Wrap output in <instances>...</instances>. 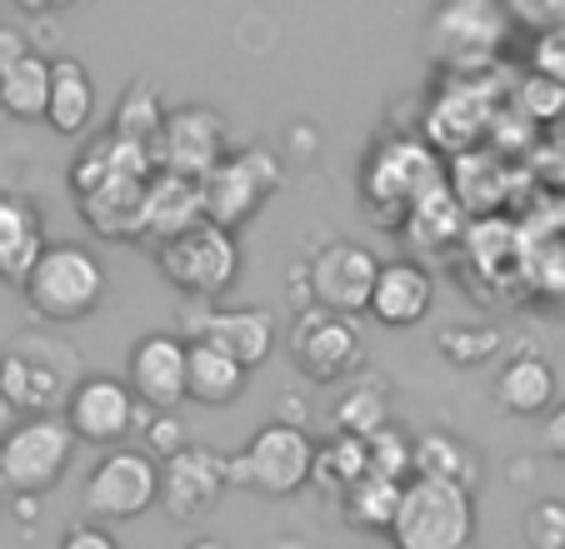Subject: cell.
Masks as SVG:
<instances>
[{
	"mask_svg": "<svg viewBox=\"0 0 565 549\" xmlns=\"http://www.w3.org/2000/svg\"><path fill=\"white\" fill-rule=\"evenodd\" d=\"M385 539H391V549H470V539H476V489L411 475L401 485Z\"/></svg>",
	"mask_w": 565,
	"mask_h": 549,
	"instance_id": "obj_1",
	"label": "cell"
},
{
	"mask_svg": "<svg viewBox=\"0 0 565 549\" xmlns=\"http://www.w3.org/2000/svg\"><path fill=\"white\" fill-rule=\"evenodd\" d=\"M21 290H25V305L41 320L75 325V320L96 315L100 300H106V265L86 245H71V240L45 245L41 260L25 270Z\"/></svg>",
	"mask_w": 565,
	"mask_h": 549,
	"instance_id": "obj_2",
	"label": "cell"
},
{
	"mask_svg": "<svg viewBox=\"0 0 565 549\" xmlns=\"http://www.w3.org/2000/svg\"><path fill=\"white\" fill-rule=\"evenodd\" d=\"M156 265H160V274L181 290V295L221 300L225 290L241 280L246 255H241L235 230H225V225H215V220H205L201 215V220H191L185 230L166 235V240L156 245Z\"/></svg>",
	"mask_w": 565,
	"mask_h": 549,
	"instance_id": "obj_3",
	"label": "cell"
},
{
	"mask_svg": "<svg viewBox=\"0 0 565 549\" xmlns=\"http://www.w3.org/2000/svg\"><path fill=\"white\" fill-rule=\"evenodd\" d=\"M310 460H316V440L306 424L270 420L250 434L246 450L225 454V489H256L266 499L300 495L310 485Z\"/></svg>",
	"mask_w": 565,
	"mask_h": 549,
	"instance_id": "obj_4",
	"label": "cell"
},
{
	"mask_svg": "<svg viewBox=\"0 0 565 549\" xmlns=\"http://www.w3.org/2000/svg\"><path fill=\"white\" fill-rule=\"evenodd\" d=\"M75 444L65 415H25L0 434V485L11 495H51L71 470Z\"/></svg>",
	"mask_w": 565,
	"mask_h": 549,
	"instance_id": "obj_5",
	"label": "cell"
},
{
	"mask_svg": "<svg viewBox=\"0 0 565 549\" xmlns=\"http://www.w3.org/2000/svg\"><path fill=\"white\" fill-rule=\"evenodd\" d=\"M280 160L266 146H246V150H225L221 165L201 180V215L225 230H241L260 205L276 195L280 185Z\"/></svg>",
	"mask_w": 565,
	"mask_h": 549,
	"instance_id": "obj_6",
	"label": "cell"
},
{
	"mask_svg": "<svg viewBox=\"0 0 565 549\" xmlns=\"http://www.w3.org/2000/svg\"><path fill=\"white\" fill-rule=\"evenodd\" d=\"M290 365L316 385H341L365 365V335L355 315H335V310L306 305L290 325Z\"/></svg>",
	"mask_w": 565,
	"mask_h": 549,
	"instance_id": "obj_7",
	"label": "cell"
},
{
	"mask_svg": "<svg viewBox=\"0 0 565 549\" xmlns=\"http://www.w3.org/2000/svg\"><path fill=\"white\" fill-rule=\"evenodd\" d=\"M440 165L420 140H385L371 160L361 165V201L375 211V220H406V211L430 191L440 185Z\"/></svg>",
	"mask_w": 565,
	"mask_h": 549,
	"instance_id": "obj_8",
	"label": "cell"
},
{
	"mask_svg": "<svg viewBox=\"0 0 565 549\" xmlns=\"http://www.w3.org/2000/svg\"><path fill=\"white\" fill-rule=\"evenodd\" d=\"M306 300L320 310H335V315H365L375 290V274H381V255L361 240H326L306 265Z\"/></svg>",
	"mask_w": 565,
	"mask_h": 549,
	"instance_id": "obj_9",
	"label": "cell"
},
{
	"mask_svg": "<svg viewBox=\"0 0 565 549\" xmlns=\"http://www.w3.org/2000/svg\"><path fill=\"white\" fill-rule=\"evenodd\" d=\"M156 499H160V460L146 450H130V444H116L86 480V515L110 519V525L150 515Z\"/></svg>",
	"mask_w": 565,
	"mask_h": 549,
	"instance_id": "obj_10",
	"label": "cell"
},
{
	"mask_svg": "<svg viewBox=\"0 0 565 549\" xmlns=\"http://www.w3.org/2000/svg\"><path fill=\"white\" fill-rule=\"evenodd\" d=\"M55 355L61 349L35 345V340H21L15 349H6L0 355V405L15 410L21 420L25 415H61L65 395L81 375H71Z\"/></svg>",
	"mask_w": 565,
	"mask_h": 549,
	"instance_id": "obj_11",
	"label": "cell"
},
{
	"mask_svg": "<svg viewBox=\"0 0 565 549\" xmlns=\"http://www.w3.org/2000/svg\"><path fill=\"white\" fill-rule=\"evenodd\" d=\"M61 415H65L75 440L116 450V444H126V434H136L140 400L130 395L126 380H116V375H81V380L71 385V395H65Z\"/></svg>",
	"mask_w": 565,
	"mask_h": 549,
	"instance_id": "obj_12",
	"label": "cell"
},
{
	"mask_svg": "<svg viewBox=\"0 0 565 549\" xmlns=\"http://www.w3.org/2000/svg\"><path fill=\"white\" fill-rule=\"evenodd\" d=\"M225 155V126L211 106H181L160 120V136L150 146V160L171 175L205 180Z\"/></svg>",
	"mask_w": 565,
	"mask_h": 549,
	"instance_id": "obj_13",
	"label": "cell"
},
{
	"mask_svg": "<svg viewBox=\"0 0 565 549\" xmlns=\"http://www.w3.org/2000/svg\"><path fill=\"white\" fill-rule=\"evenodd\" d=\"M430 35L440 61H486L505 45L511 15L501 11V0H440L430 15Z\"/></svg>",
	"mask_w": 565,
	"mask_h": 549,
	"instance_id": "obj_14",
	"label": "cell"
},
{
	"mask_svg": "<svg viewBox=\"0 0 565 549\" xmlns=\"http://www.w3.org/2000/svg\"><path fill=\"white\" fill-rule=\"evenodd\" d=\"M225 495V454L205 450V444H185V450L160 460V499L171 519H201L205 509H215V499Z\"/></svg>",
	"mask_w": 565,
	"mask_h": 549,
	"instance_id": "obj_15",
	"label": "cell"
},
{
	"mask_svg": "<svg viewBox=\"0 0 565 549\" xmlns=\"http://www.w3.org/2000/svg\"><path fill=\"white\" fill-rule=\"evenodd\" d=\"M126 385L146 410H175L185 400V340L181 335H140L130 349Z\"/></svg>",
	"mask_w": 565,
	"mask_h": 549,
	"instance_id": "obj_16",
	"label": "cell"
},
{
	"mask_svg": "<svg viewBox=\"0 0 565 549\" xmlns=\"http://www.w3.org/2000/svg\"><path fill=\"white\" fill-rule=\"evenodd\" d=\"M191 340L225 349L231 359H241L246 370H260L276 349V320L260 305H231V310H205L191 325Z\"/></svg>",
	"mask_w": 565,
	"mask_h": 549,
	"instance_id": "obj_17",
	"label": "cell"
},
{
	"mask_svg": "<svg viewBox=\"0 0 565 549\" xmlns=\"http://www.w3.org/2000/svg\"><path fill=\"white\" fill-rule=\"evenodd\" d=\"M436 305V280L420 260H381V274H375L371 305L365 315H375L385 330H411L430 315Z\"/></svg>",
	"mask_w": 565,
	"mask_h": 549,
	"instance_id": "obj_18",
	"label": "cell"
},
{
	"mask_svg": "<svg viewBox=\"0 0 565 549\" xmlns=\"http://www.w3.org/2000/svg\"><path fill=\"white\" fill-rule=\"evenodd\" d=\"M146 180L150 175H110L90 195H81V215L106 240H136L146 225Z\"/></svg>",
	"mask_w": 565,
	"mask_h": 549,
	"instance_id": "obj_19",
	"label": "cell"
},
{
	"mask_svg": "<svg viewBox=\"0 0 565 549\" xmlns=\"http://www.w3.org/2000/svg\"><path fill=\"white\" fill-rule=\"evenodd\" d=\"M45 250V220L25 195L0 191V280L21 286L25 270L41 260Z\"/></svg>",
	"mask_w": 565,
	"mask_h": 549,
	"instance_id": "obj_20",
	"label": "cell"
},
{
	"mask_svg": "<svg viewBox=\"0 0 565 549\" xmlns=\"http://www.w3.org/2000/svg\"><path fill=\"white\" fill-rule=\"evenodd\" d=\"M96 120V80L81 61L61 55L51 61V96H45V126L55 136H86Z\"/></svg>",
	"mask_w": 565,
	"mask_h": 549,
	"instance_id": "obj_21",
	"label": "cell"
},
{
	"mask_svg": "<svg viewBox=\"0 0 565 549\" xmlns=\"http://www.w3.org/2000/svg\"><path fill=\"white\" fill-rule=\"evenodd\" d=\"M250 370L225 349L205 345V340H185V400L195 405H231L241 400Z\"/></svg>",
	"mask_w": 565,
	"mask_h": 549,
	"instance_id": "obj_22",
	"label": "cell"
},
{
	"mask_svg": "<svg viewBox=\"0 0 565 549\" xmlns=\"http://www.w3.org/2000/svg\"><path fill=\"white\" fill-rule=\"evenodd\" d=\"M191 220H201V180H185V175H171V170H150L146 180V225L140 235H166L185 230Z\"/></svg>",
	"mask_w": 565,
	"mask_h": 549,
	"instance_id": "obj_23",
	"label": "cell"
},
{
	"mask_svg": "<svg viewBox=\"0 0 565 549\" xmlns=\"http://www.w3.org/2000/svg\"><path fill=\"white\" fill-rule=\"evenodd\" d=\"M411 475H426V480H450V485H480V454L476 444H466L460 434L446 430H430L420 440H411Z\"/></svg>",
	"mask_w": 565,
	"mask_h": 549,
	"instance_id": "obj_24",
	"label": "cell"
},
{
	"mask_svg": "<svg viewBox=\"0 0 565 549\" xmlns=\"http://www.w3.org/2000/svg\"><path fill=\"white\" fill-rule=\"evenodd\" d=\"M495 405H501L505 415H521V420L525 415H545L555 405V370L535 355L511 359V365L495 375Z\"/></svg>",
	"mask_w": 565,
	"mask_h": 549,
	"instance_id": "obj_25",
	"label": "cell"
},
{
	"mask_svg": "<svg viewBox=\"0 0 565 549\" xmlns=\"http://www.w3.org/2000/svg\"><path fill=\"white\" fill-rule=\"evenodd\" d=\"M51 96V61L41 51H21L0 75V110L11 120H45Z\"/></svg>",
	"mask_w": 565,
	"mask_h": 549,
	"instance_id": "obj_26",
	"label": "cell"
},
{
	"mask_svg": "<svg viewBox=\"0 0 565 549\" xmlns=\"http://www.w3.org/2000/svg\"><path fill=\"white\" fill-rule=\"evenodd\" d=\"M401 485L406 480H385V475H371L365 470L355 485L341 489V515L351 529H361V535H385L391 529V515H395V499H401Z\"/></svg>",
	"mask_w": 565,
	"mask_h": 549,
	"instance_id": "obj_27",
	"label": "cell"
},
{
	"mask_svg": "<svg viewBox=\"0 0 565 549\" xmlns=\"http://www.w3.org/2000/svg\"><path fill=\"white\" fill-rule=\"evenodd\" d=\"M361 475H365V440H355V434H331L326 444H316L310 485H316L320 495L341 499V489L355 485Z\"/></svg>",
	"mask_w": 565,
	"mask_h": 549,
	"instance_id": "obj_28",
	"label": "cell"
},
{
	"mask_svg": "<svg viewBox=\"0 0 565 549\" xmlns=\"http://www.w3.org/2000/svg\"><path fill=\"white\" fill-rule=\"evenodd\" d=\"M335 434H355V440H365V434H375L381 424H391V400H385V385L381 380H355L351 390L341 395V405H335Z\"/></svg>",
	"mask_w": 565,
	"mask_h": 549,
	"instance_id": "obj_29",
	"label": "cell"
},
{
	"mask_svg": "<svg viewBox=\"0 0 565 549\" xmlns=\"http://www.w3.org/2000/svg\"><path fill=\"white\" fill-rule=\"evenodd\" d=\"M160 120H166V106H160V96L140 80V85H130L126 96H120L116 120H110V136L126 140V146L150 150L156 146V136H160Z\"/></svg>",
	"mask_w": 565,
	"mask_h": 549,
	"instance_id": "obj_30",
	"label": "cell"
},
{
	"mask_svg": "<svg viewBox=\"0 0 565 549\" xmlns=\"http://www.w3.org/2000/svg\"><path fill=\"white\" fill-rule=\"evenodd\" d=\"M401 225H406V235L416 245H446L450 235L460 230V201L446 191V180H440V185H430V191L411 205Z\"/></svg>",
	"mask_w": 565,
	"mask_h": 549,
	"instance_id": "obj_31",
	"label": "cell"
},
{
	"mask_svg": "<svg viewBox=\"0 0 565 549\" xmlns=\"http://www.w3.org/2000/svg\"><path fill=\"white\" fill-rule=\"evenodd\" d=\"M436 349L450 365H486L501 349V330L495 325H446L436 335Z\"/></svg>",
	"mask_w": 565,
	"mask_h": 549,
	"instance_id": "obj_32",
	"label": "cell"
},
{
	"mask_svg": "<svg viewBox=\"0 0 565 549\" xmlns=\"http://www.w3.org/2000/svg\"><path fill=\"white\" fill-rule=\"evenodd\" d=\"M365 470L385 480H411V440L406 430L381 424L375 434H365Z\"/></svg>",
	"mask_w": 565,
	"mask_h": 549,
	"instance_id": "obj_33",
	"label": "cell"
},
{
	"mask_svg": "<svg viewBox=\"0 0 565 549\" xmlns=\"http://www.w3.org/2000/svg\"><path fill=\"white\" fill-rule=\"evenodd\" d=\"M525 549H565V499H541L525 515Z\"/></svg>",
	"mask_w": 565,
	"mask_h": 549,
	"instance_id": "obj_34",
	"label": "cell"
},
{
	"mask_svg": "<svg viewBox=\"0 0 565 549\" xmlns=\"http://www.w3.org/2000/svg\"><path fill=\"white\" fill-rule=\"evenodd\" d=\"M140 424H146V454H156V460H166V454L185 450V424L175 410H146L140 415Z\"/></svg>",
	"mask_w": 565,
	"mask_h": 549,
	"instance_id": "obj_35",
	"label": "cell"
},
{
	"mask_svg": "<svg viewBox=\"0 0 565 549\" xmlns=\"http://www.w3.org/2000/svg\"><path fill=\"white\" fill-rule=\"evenodd\" d=\"M501 11L511 15V25H525L531 35L565 25V0H501Z\"/></svg>",
	"mask_w": 565,
	"mask_h": 549,
	"instance_id": "obj_36",
	"label": "cell"
},
{
	"mask_svg": "<svg viewBox=\"0 0 565 549\" xmlns=\"http://www.w3.org/2000/svg\"><path fill=\"white\" fill-rule=\"evenodd\" d=\"M531 61H535V75H545V80L565 85V25H555V31H541V35H535Z\"/></svg>",
	"mask_w": 565,
	"mask_h": 549,
	"instance_id": "obj_37",
	"label": "cell"
},
{
	"mask_svg": "<svg viewBox=\"0 0 565 549\" xmlns=\"http://www.w3.org/2000/svg\"><path fill=\"white\" fill-rule=\"evenodd\" d=\"M55 549H120V545H116V535L100 525H71Z\"/></svg>",
	"mask_w": 565,
	"mask_h": 549,
	"instance_id": "obj_38",
	"label": "cell"
},
{
	"mask_svg": "<svg viewBox=\"0 0 565 549\" xmlns=\"http://www.w3.org/2000/svg\"><path fill=\"white\" fill-rule=\"evenodd\" d=\"M545 450L565 460V405H551V415H545Z\"/></svg>",
	"mask_w": 565,
	"mask_h": 549,
	"instance_id": "obj_39",
	"label": "cell"
},
{
	"mask_svg": "<svg viewBox=\"0 0 565 549\" xmlns=\"http://www.w3.org/2000/svg\"><path fill=\"white\" fill-rule=\"evenodd\" d=\"M21 51H31V41H25L21 31H11V25H0V75H6V65H11Z\"/></svg>",
	"mask_w": 565,
	"mask_h": 549,
	"instance_id": "obj_40",
	"label": "cell"
},
{
	"mask_svg": "<svg viewBox=\"0 0 565 549\" xmlns=\"http://www.w3.org/2000/svg\"><path fill=\"white\" fill-rule=\"evenodd\" d=\"M25 15H51V11H71L75 0H15Z\"/></svg>",
	"mask_w": 565,
	"mask_h": 549,
	"instance_id": "obj_41",
	"label": "cell"
},
{
	"mask_svg": "<svg viewBox=\"0 0 565 549\" xmlns=\"http://www.w3.org/2000/svg\"><path fill=\"white\" fill-rule=\"evenodd\" d=\"M276 420H286V424H306V405L300 400H280V415Z\"/></svg>",
	"mask_w": 565,
	"mask_h": 549,
	"instance_id": "obj_42",
	"label": "cell"
},
{
	"mask_svg": "<svg viewBox=\"0 0 565 549\" xmlns=\"http://www.w3.org/2000/svg\"><path fill=\"white\" fill-rule=\"evenodd\" d=\"M185 549H225V545H221V539H211V535H201V539H191Z\"/></svg>",
	"mask_w": 565,
	"mask_h": 549,
	"instance_id": "obj_43",
	"label": "cell"
},
{
	"mask_svg": "<svg viewBox=\"0 0 565 549\" xmlns=\"http://www.w3.org/2000/svg\"><path fill=\"white\" fill-rule=\"evenodd\" d=\"M276 549H310V545H300V539H280Z\"/></svg>",
	"mask_w": 565,
	"mask_h": 549,
	"instance_id": "obj_44",
	"label": "cell"
},
{
	"mask_svg": "<svg viewBox=\"0 0 565 549\" xmlns=\"http://www.w3.org/2000/svg\"><path fill=\"white\" fill-rule=\"evenodd\" d=\"M0 25H6V15H0Z\"/></svg>",
	"mask_w": 565,
	"mask_h": 549,
	"instance_id": "obj_45",
	"label": "cell"
}]
</instances>
